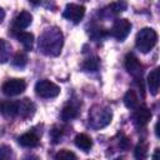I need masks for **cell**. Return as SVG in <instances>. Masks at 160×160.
Here are the masks:
<instances>
[{
	"instance_id": "cell-7",
	"label": "cell",
	"mask_w": 160,
	"mask_h": 160,
	"mask_svg": "<svg viewBox=\"0 0 160 160\" xmlns=\"http://www.w3.org/2000/svg\"><path fill=\"white\" fill-rule=\"evenodd\" d=\"M62 15L69 21H71L74 24H78V22H80V20L85 15V8L82 5H78V4H68L65 6V10H64Z\"/></svg>"
},
{
	"instance_id": "cell-25",
	"label": "cell",
	"mask_w": 160,
	"mask_h": 160,
	"mask_svg": "<svg viewBox=\"0 0 160 160\" xmlns=\"http://www.w3.org/2000/svg\"><path fill=\"white\" fill-rule=\"evenodd\" d=\"M61 135H62V131H61V129H58V128H54L51 130V132H50V136H51V140H52L54 144L59 142Z\"/></svg>"
},
{
	"instance_id": "cell-16",
	"label": "cell",
	"mask_w": 160,
	"mask_h": 160,
	"mask_svg": "<svg viewBox=\"0 0 160 160\" xmlns=\"http://www.w3.org/2000/svg\"><path fill=\"white\" fill-rule=\"evenodd\" d=\"M18 40L22 44V46L26 50H31L32 45H34V35L31 32H26V31H20L18 34Z\"/></svg>"
},
{
	"instance_id": "cell-14",
	"label": "cell",
	"mask_w": 160,
	"mask_h": 160,
	"mask_svg": "<svg viewBox=\"0 0 160 160\" xmlns=\"http://www.w3.org/2000/svg\"><path fill=\"white\" fill-rule=\"evenodd\" d=\"M75 145L82 151H89L92 146V140L86 134H79L75 138Z\"/></svg>"
},
{
	"instance_id": "cell-3",
	"label": "cell",
	"mask_w": 160,
	"mask_h": 160,
	"mask_svg": "<svg viewBox=\"0 0 160 160\" xmlns=\"http://www.w3.org/2000/svg\"><path fill=\"white\" fill-rule=\"evenodd\" d=\"M35 92L42 99H52L60 94V88L50 80H39L35 84Z\"/></svg>"
},
{
	"instance_id": "cell-11",
	"label": "cell",
	"mask_w": 160,
	"mask_h": 160,
	"mask_svg": "<svg viewBox=\"0 0 160 160\" xmlns=\"http://www.w3.org/2000/svg\"><path fill=\"white\" fill-rule=\"evenodd\" d=\"M32 21V16L28 11H21L14 20V29L15 30H24L26 29Z\"/></svg>"
},
{
	"instance_id": "cell-20",
	"label": "cell",
	"mask_w": 160,
	"mask_h": 160,
	"mask_svg": "<svg viewBox=\"0 0 160 160\" xmlns=\"http://www.w3.org/2000/svg\"><path fill=\"white\" fill-rule=\"evenodd\" d=\"M99 68V60L98 58H90L88 60L84 61L82 64V69L85 71H96Z\"/></svg>"
},
{
	"instance_id": "cell-6",
	"label": "cell",
	"mask_w": 160,
	"mask_h": 160,
	"mask_svg": "<svg viewBox=\"0 0 160 160\" xmlns=\"http://www.w3.org/2000/svg\"><path fill=\"white\" fill-rule=\"evenodd\" d=\"M130 30H131V22L126 19H116L114 25H112V29H111V35L119 40V41H124L128 35L130 34Z\"/></svg>"
},
{
	"instance_id": "cell-13",
	"label": "cell",
	"mask_w": 160,
	"mask_h": 160,
	"mask_svg": "<svg viewBox=\"0 0 160 160\" xmlns=\"http://www.w3.org/2000/svg\"><path fill=\"white\" fill-rule=\"evenodd\" d=\"M1 112L5 116L19 115V101H4L1 104Z\"/></svg>"
},
{
	"instance_id": "cell-19",
	"label": "cell",
	"mask_w": 160,
	"mask_h": 160,
	"mask_svg": "<svg viewBox=\"0 0 160 160\" xmlns=\"http://www.w3.org/2000/svg\"><path fill=\"white\" fill-rule=\"evenodd\" d=\"M76 115H78V110L71 105H68L61 110V119L65 120V121L76 118Z\"/></svg>"
},
{
	"instance_id": "cell-21",
	"label": "cell",
	"mask_w": 160,
	"mask_h": 160,
	"mask_svg": "<svg viewBox=\"0 0 160 160\" xmlns=\"http://www.w3.org/2000/svg\"><path fill=\"white\" fill-rule=\"evenodd\" d=\"M1 50H0V60L1 62H5L8 59H9V55H10V45L5 41V40H1Z\"/></svg>"
},
{
	"instance_id": "cell-1",
	"label": "cell",
	"mask_w": 160,
	"mask_h": 160,
	"mask_svg": "<svg viewBox=\"0 0 160 160\" xmlns=\"http://www.w3.org/2000/svg\"><path fill=\"white\" fill-rule=\"evenodd\" d=\"M62 48V34L58 28H50L44 31L39 39V49L45 55L56 56Z\"/></svg>"
},
{
	"instance_id": "cell-12",
	"label": "cell",
	"mask_w": 160,
	"mask_h": 160,
	"mask_svg": "<svg viewBox=\"0 0 160 160\" xmlns=\"http://www.w3.org/2000/svg\"><path fill=\"white\" fill-rule=\"evenodd\" d=\"M18 142L24 148H35L39 145V136L34 132H25L18 139Z\"/></svg>"
},
{
	"instance_id": "cell-24",
	"label": "cell",
	"mask_w": 160,
	"mask_h": 160,
	"mask_svg": "<svg viewBox=\"0 0 160 160\" xmlns=\"http://www.w3.org/2000/svg\"><path fill=\"white\" fill-rule=\"evenodd\" d=\"M55 159H76V155L69 150H61L55 155Z\"/></svg>"
},
{
	"instance_id": "cell-2",
	"label": "cell",
	"mask_w": 160,
	"mask_h": 160,
	"mask_svg": "<svg viewBox=\"0 0 160 160\" xmlns=\"http://www.w3.org/2000/svg\"><path fill=\"white\" fill-rule=\"evenodd\" d=\"M158 42V34L151 28H144L136 34L135 45L139 51L149 52Z\"/></svg>"
},
{
	"instance_id": "cell-17",
	"label": "cell",
	"mask_w": 160,
	"mask_h": 160,
	"mask_svg": "<svg viewBox=\"0 0 160 160\" xmlns=\"http://www.w3.org/2000/svg\"><path fill=\"white\" fill-rule=\"evenodd\" d=\"M124 104L126 108L129 109H134L136 105H138V95L134 90H128L125 96H124Z\"/></svg>"
},
{
	"instance_id": "cell-5",
	"label": "cell",
	"mask_w": 160,
	"mask_h": 160,
	"mask_svg": "<svg viewBox=\"0 0 160 160\" xmlns=\"http://www.w3.org/2000/svg\"><path fill=\"white\" fill-rule=\"evenodd\" d=\"M90 125L95 129H100L106 126L111 121V111L109 109H100V110H94L90 115Z\"/></svg>"
},
{
	"instance_id": "cell-22",
	"label": "cell",
	"mask_w": 160,
	"mask_h": 160,
	"mask_svg": "<svg viewBox=\"0 0 160 160\" xmlns=\"http://www.w3.org/2000/svg\"><path fill=\"white\" fill-rule=\"evenodd\" d=\"M134 155L136 159H145L148 156V150H146V145L140 142L136 145L135 148V151H134Z\"/></svg>"
},
{
	"instance_id": "cell-27",
	"label": "cell",
	"mask_w": 160,
	"mask_h": 160,
	"mask_svg": "<svg viewBox=\"0 0 160 160\" xmlns=\"http://www.w3.org/2000/svg\"><path fill=\"white\" fill-rule=\"evenodd\" d=\"M152 159H160V149L155 150V152L152 154Z\"/></svg>"
},
{
	"instance_id": "cell-23",
	"label": "cell",
	"mask_w": 160,
	"mask_h": 160,
	"mask_svg": "<svg viewBox=\"0 0 160 160\" xmlns=\"http://www.w3.org/2000/svg\"><path fill=\"white\" fill-rule=\"evenodd\" d=\"M109 9L114 12V14H118V12H121V11H124L125 9H126V2H124V1H118V2H114V4H111L110 6H109Z\"/></svg>"
},
{
	"instance_id": "cell-10",
	"label": "cell",
	"mask_w": 160,
	"mask_h": 160,
	"mask_svg": "<svg viewBox=\"0 0 160 160\" xmlns=\"http://www.w3.org/2000/svg\"><path fill=\"white\" fill-rule=\"evenodd\" d=\"M132 119H134V122H135L136 126L142 128V126H145V125L150 121V119H151V112H150V110H149L148 108L140 106V108H138L136 111L134 112Z\"/></svg>"
},
{
	"instance_id": "cell-4",
	"label": "cell",
	"mask_w": 160,
	"mask_h": 160,
	"mask_svg": "<svg viewBox=\"0 0 160 160\" xmlns=\"http://www.w3.org/2000/svg\"><path fill=\"white\" fill-rule=\"evenodd\" d=\"M26 89V82L22 79H10L6 80L2 86V94L6 96H16L20 95L21 92H24V90Z\"/></svg>"
},
{
	"instance_id": "cell-18",
	"label": "cell",
	"mask_w": 160,
	"mask_h": 160,
	"mask_svg": "<svg viewBox=\"0 0 160 160\" xmlns=\"http://www.w3.org/2000/svg\"><path fill=\"white\" fill-rule=\"evenodd\" d=\"M26 62H28V58H26V55L24 52H16L14 55V58H12V61H11L12 66L19 68V69L24 68L26 65Z\"/></svg>"
},
{
	"instance_id": "cell-8",
	"label": "cell",
	"mask_w": 160,
	"mask_h": 160,
	"mask_svg": "<svg viewBox=\"0 0 160 160\" xmlns=\"http://www.w3.org/2000/svg\"><path fill=\"white\" fill-rule=\"evenodd\" d=\"M125 68H126L128 72L130 75H132L134 78H140L141 74H142V65L136 59V56H134L132 54H128L126 55V58H125Z\"/></svg>"
},
{
	"instance_id": "cell-26",
	"label": "cell",
	"mask_w": 160,
	"mask_h": 160,
	"mask_svg": "<svg viewBox=\"0 0 160 160\" xmlns=\"http://www.w3.org/2000/svg\"><path fill=\"white\" fill-rule=\"evenodd\" d=\"M155 134H156V136L160 139V119L158 120V122H156V125H155Z\"/></svg>"
},
{
	"instance_id": "cell-9",
	"label": "cell",
	"mask_w": 160,
	"mask_h": 160,
	"mask_svg": "<svg viewBox=\"0 0 160 160\" xmlns=\"http://www.w3.org/2000/svg\"><path fill=\"white\" fill-rule=\"evenodd\" d=\"M148 88L151 95H156L160 90V66L155 68L148 75Z\"/></svg>"
},
{
	"instance_id": "cell-28",
	"label": "cell",
	"mask_w": 160,
	"mask_h": 160,
	"mask_svg": "<svg viewBox=\"0 0 160 160\" xmlns=\"http://www.w3.org/2000/svg\"><path fill=\"white\" fill-rule=\"evenodd\" d=\"M29 1H30V2L32 4V5H39L41 0H29Z\"/></svg>"
},
{
	"instance_id": "cell-15",
	"label": "cell",
	"mask_w": 160,
	"mask_h": 160,
	"mask_svg": "<svg viewBox=\"0 0 160 160\" xmlns=\"http://www.w3.org/2000/svg\"><path fill=\"white\" fill-rule=\"evenodd\" d=\"M34 112V105L29 99H24L19 101V115L22 118H28Z\"/></svg>"
}]
</instances>
